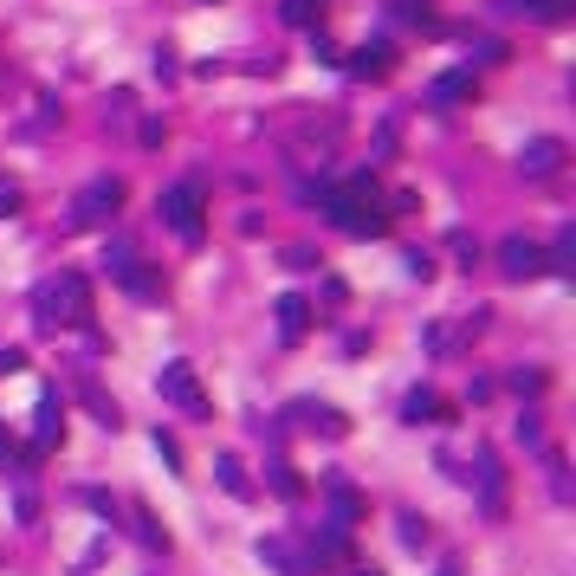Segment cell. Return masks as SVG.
Here are the masks:
<instances>
[{
  "label": "cell",
  "mask_w": 576,
  "mask_h": 576,
  "mask_svg": "<svg viewBox=\"0 0 576 576\" xmlns=\"http://www.w3.org/2000/svg\"><path fill=\"white\" fill-rule=\"evenodd\" d=\"M557 162H564V143H557V136H538V143H525L518 169H525L531 182H544V175H557Z\"/></svg>",
  "instance_id": "cell-10"
},
{
  "label": "cell",
  "mask_w": 576,
  "mask_h": 576,
  "mask_svg": "<svg viewBox=\"0 0 576 576\" xmlns=\"http://www.w3.org/2000/svg\"><path fill=\"white\" fill-rule=\"evenodd\" d=\"M363 576H376V570H363Z\"/></svg>",
  "instance_id": "cell-30"
},
{
  "label": "cell",
  "mask_w": 576,
  "mask_h": 576,
  "mask_svg": "<svg viewBox=\"0 0 576 576\" xmlns=\"http://www.w3.org/2000/svg\"><path fill=\"white\" fill-rule=\"evenodd\" d=\"M473 91H479L473 72H447V78H434V104H466Z\"/></svg>",
  "instance_id": "cell-16"
},
{
  "label": "cell",
  "mask_w": 576,
  "mask_h": 576,
  "mask_svg": "<svg viewBox=\"0 0 576 576\" xmlns=\"http://www.w3.org/2000/svg\"><path fill=\"white\" fill-rule=\"evenodd\" d=\"M395 20H402V26H421V33H434V26H441V20H434V0H395Z\"/></svg>",
  "instance_id": "cell-19"
},
{
  "label": "cell",
  "mask_w": 576,
  "mask_h": 576,
  "mask_svg": "<svg viewBox=\"0 0 576 576\" xmlns=\"http://www.w3.org/2000/svg\"><path fill=\"white\" fill-rule=\"evenodd\" d=\"M33 324L39 331H59V324H91V285L85 272H59V279H46L33 292Z\"/></svg>",
  "instance_id": "cell-1"
},
{
  "label": "cell",
  "mask_w": 576,
  "mask_h": 576,
  "mask_svg": "<svg viewBox=\"0 0 576 576\" xmlns=\"http://www.w3.org/2000/svg\"><path fill=\"white\" fill-rule=\"evenodd\" d=\"M117 208H123V182H117V175H98V182L78 188V201H72V227H111Z\"/></svg>",
  "instance_id": "cell-4"
},
{
  "label": "cell",
  "mask_w": 576,
  "mask_h": 576,
  "mask_svg": "<svg viewBox=\"0 0 576 576\" xmlns=\"http://www.w3.org/2000/svg\"><path fill=\"white\" fill-rule=\"evenodd\" d=\"M20 208V182H0V214H13Z\"/></svg>",
  "instance_id": "cell-27"
},
{
  "label": "cell",
  "mask_w": 576,
  "mask_h": 576,
  "mask_svg": "<svg viewBox=\"0 0 576 576\" xmlns=\"http://www.w3.org/2000/svg\"><path fill=\"white\" fill-rule=\"evenodd\" d=\"M292 421H305V428H318L324 441H344V434H350L344 408H331V402H292Z\"/></svg>",
  "instance_id": "cell-7"
},
{
  "label": "cell",
  "mask_w": 576,
  "mask_h": 576,
  "mask_svg": "<svg viewBox=\"0 0 576 576\" xmlns=\"http://www.w3.org/2000/svg\"><path fill=\"white\" fill-rule=\"evenodd\" d=\"M505 13H531V20H570L576 0H499Z\"/></svg>",
  "instance_id": "cell-17"
},
{
  "label": "cell",
  "mask_w": 576,
  "mask_h": 576,
  "mask_svg": "<svg viewBox=\"0 0 576 576\" xmlns=\"http://www.w3.org/2000/svg\"><path fill=\"white\" fill-rule=\"evenodd\" d=\"M266 473H272V492H279V499H298V492H305V486H298V473H292L285 460H272Z\"/></svg>",
  "instance_id": "cell-21"
},
{
  "label": "cell",
  "mask_w": 576,
  "mask_h": 576,
  "mask_svg": "<svg viewBox=\"0 0 576 576\" xmlns=\"http://www.w3.org/2000/svg\"><path fill=\"white\" fill-rule=\"evenodd\" d=\"M305 331H311V305H305L298 292H285V298H279V337H285V344H298Z\"/></svg>",
  "instance_id": "cell-13"
},
{
  "label": "cell",
  "mask_w": 576,
  "mask_h": 576,
  "mask_svg": "<svg viewBox=\"0 0 576 576\" xmlns=\"http://www.w3.org/2000/svg\"><path fill=\"white\" fill-rule=\"evenodd\" d=\"M350 72L356 78H382V72H389V46H356L350 52Z\"/></svg>",
  "instance_id": "cell-18"
},
{
  "label": "cell",
  "mask_w": 576,
  "mask_h": 576,
  "mask_svg": "<svg viewBox=\"0 0 576 576\" xmlns=\"http://www.w3.org/2000/svg\"><path fill=\"white\" fill-rule=\"evenodd\" d=\"M356 525H363V492H356L350 479H331V531H344V538H350Z\"/></svg>",
  "instance_id": "cell-8"
},
{
  "label": "cell",
  "mask_w": 576,
  "mask_h": 576,
  "mask_svg": "<svg viewBox=\"0 0 576 576\" xmlns=\"http://www.w3.org/2000/svg\"><path fill=\"white\" fill-rule=\"evenodd\" d=\"M285 20H292V26H318V0H285Z\"/></svg>",
  "instance_id": "cell-24"
},
{
  "label": "cell",
  "mask_w": 576,
  "mask_h": 576,
  "mask_svg": "<svg viewBox=\"0 0 576 576\" xmlns=\"http://www.w3.org/2000/svg\"><path fill=\"white\" fill-rule=\"evenodd\" d=\"M156 214L169 221V233H175L182 246H201V233H208V221H201L208 208H201V188H195V182H175V188H162Z\"/></svg>",
  "instance_id": "cell-3"
},
{
  "label": "cell",
  "mask_w": 576,
  "mask_h": 576,
  "mask_svg": "<svg viewBox=\"0 0 576 576\" xmlns=\"http://www.w3.org/2000/svg\"><path fill=\"white\" fill-rule=\"evenodd\" d=\"M259 564H272V570H285V576H311V557L292 551L285 538H266V544H259Z\"/></svg>",
  "instance_id": "cell-12"
},
{
  "label": "cell",
  "mask_w": 576,
  "mask_h": 576,
  "mask_svg": "<svg viewBox=\"0 0 576 576\" xmlns=\"http://www.w3.org/2000/svg\"><path fill=\"white\" fill-rule=\"evenodd\" d=\"M156 454L169 460V466H182V441H175V434H162V428H156Z\"/></svg>",
  "instance_id": "cell-25"
},
{
  "label": "cell",
  "mask_w": 576,
  "mask_h": 576,
  "mask_svg": "<svg viewBox=\"0 0 576 576\" xmlns=\"http://www.w3.org/2000/svg\"><path fill=\"white\" fill-rule=\"evenodd\" d=\"M499 272H505V279H538V272H551V259H544L538 240L512 233V240H499Z\"/></svg>",
  "instance_id": "cell-6"
},
{
  "label": "cell",
  "mask_w": 576,
  "mask_h": 576,
  "mask_svg": "<svg viewBox=\"0 0 576 576\" xmlns=\"http://www.w3.org/2000/svg\"><path fill=\"white\" fill-rule=\"evenodd\" d=\"M447 576H454V570H447Z\"/></svg>",
  "instance_id": "cell-31"
},
{
  "label": "cell",
  "mask_w": 576,
  "mask_h": 576,
  "mask_svg": "<svg viewBox=\"0 0 576 576\" xmlns=\"http://www.w3.org/2000/svg\"><path fill=\"white\" fill-rule=\"evenodd\" d=\"M7 454H13V441H7V434H0V460H7Z\"/></svg>",
  "instance_id": "cell-29"
},
{
  "label": "cell",
  "mask_w": 576,
  "mask_h": 576,
  "mask_svg": "<svg viewBox=\"0 0 576 576\" xmlns=\"http://www.w3.org/2000/svg\"><path fill=\"white\" fill-rule=\"evenodd\" d=\"M324 208H331V221L344 227V233H363V240L389 233V214L376 208V182H369V175H356L350 188H331V195H324Z\"/></svg>",
  "instance_id": "cell-2"
},
{
  "label": "cell",
  "mask_w": 576,
  "mask_h": 576,
  "mask_svg": "<svg viewBox=\"0 0 576 576\" xmlns=\"http://www.w3.org/2000/svg\"><path fill=\"white\" fill-rule=\"evenodd\" d=\"M78 402H85V408H91V415H98V421H104V428H123V415H117V402H111V395H104V389H98V382H91V376H85V382H78Z\"/></svg>",
  "instance_id": "cell-15"
},
{
  "label": "cell",
  "mask_w": 576,
  "mask_h": 576,
  "mask_svg": "<svg viewBox=\"0 0 576 576\" xmlns=\"http://www.w3.org/2000/svg\"><path fill=\"white\" fill-rule=\"evenodd\" d=\"M402 538H408V544H428V518L408 512V518H402Z\"/></svg>",
  "instance_id": "cell-26"
},
{
  "label": "cell",
  "mask_w": 576,
  "mask_h": 576,
  "mask_svg": "<svg viewBox=\"0 0 576 576\" xmlns=\"http://www.w3.org/2000/svg\"><path fill=\"white\" fill-rule=\"evenodd\" d=\"M505 389H512V395H544V369H512Z\"/></svg>",
  "instance_id": "cell-22"
},
{
  "label": "cell",
  "mask_w": 576,
  "mask_h": 576,
  "mask_svg": "<svg viewBox=\"0 0 576 576\" xmlns=\"http://www.w3.org/2000/svg\"><path fill=\"white\" fill-rule=\"evenodd\" d=\"M479 505H486V518H505V473H499V460L492 454H479Z\"/></svg>",
  "instance_id": "cell-11"
},
{
  "label": "cell",
  "mask_w": 576,
  "mask_h": 576,
  "mask_svg": "<svg viewBox=\"0 0 576 576\" xmlns=\"http://www.w3.org/2000/svg\"><path fill=\"white\" fill-rule=\"evenodd\" d=\"M59 434H65V402H59V395H39V428H33V454H26V460H39Z\"/></svg>",
  "instance_id": "cell-9"
},
{
  "label": "cell",
  "mask_w": 576,
  "mask_h": 576,
  "mask_svg": "<svg viewBox=\"0 0 576 576\" xmlns=\"http://www.w3.org/2000/svg\"><path fill=\"white\" fill-rule=\"evenodd\" d=\"M214 473H221V486L233 492V499H246V492H253V479H246V466L233 460V454H221V460H214Z\"/></svg>",
  "instance_id": "cell-20"
},
{
  "label": "cell",
  "mask_w": 576,
  "mask_h": 576,
  "mask_svg": "<svg viewBox=\"0 0 576 576\" xmlns=\"http://www.w3.org/2000/svg\"><path fill=\"white\" fill-rule=\"evenodd\" d=\"M13 369H26V350H0V376H13Z\"/></svg>",
  "instance_id": "cell-28"
},
{
  "label": "cell",
  "mask_w": 576,
  "mask_h": 576,
  "mask_svg": "<svg viewBox=\"0 0 576 576\" xmlns=\"http://www.w3.org/2000/svg\"><path fill=\"white\" fill-rule=\"evenodd\" d=\"M544 259H551L557 272H576V233L564 227V233H557V253H544Z\"/></svg>",
  "instance_id": "cell-23"
},
{
  "label": "cell",
  "mask_w": 576,
  "mask_h": 576,
  "mask_svg": "<svg viewBox=\"0 0 576 576\" xmlns=\"http://www.w3.org/2000/svg\"><path fill=\"white\" fill-rule=\"evenodd\" d=\"M441 415H447V402H441L434 389H415V395L402 402V421H408V428H421V421H441Z\"/></svg>",
  "instance_id": "cell-14"
},
{
  "label": "cell",
  "mask_w": 576,
  "mask_h": 576,
  "mask_svg": "<svg viewBox=\"0 0 576 576\" xmlns=\"http://www.w3.org/2000/svg\"><path fill=\"white\" fill-rule=\"evenodd\" d=\"M156 389H162V402H175L182 415H195V421L214 415V408H208V389H201V376H195V363H162Z\"/></svg>",
  "instance_id": "cell-5"
}]
</instances>
